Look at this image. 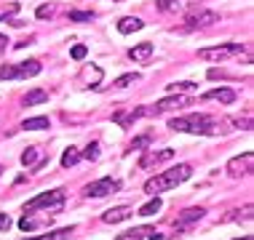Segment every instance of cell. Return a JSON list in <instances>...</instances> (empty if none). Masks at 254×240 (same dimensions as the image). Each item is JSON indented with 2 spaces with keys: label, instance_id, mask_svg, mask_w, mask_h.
Returning <instances> with one entry per match:
<instances>
[{
  "label": "cell",
  "instance_id": "d6986e66",
  "mask_svg": "<svg viewBox=\"0 0 254 240\" xmlns=\"http://www.w3.org/2000/svg\"><path fill=\"white\" fill-rule=\"evenodd\" d=\"M153 232V227H136L131 232H123V235H118L115 240H142V235H150Z\"/></svg>",
  "mask_w": 254,
  "mask_h": 240
},
{
  "label": "cell",
  "instance_id": "2e32d148",
  "mask_svg": "<svg viewBox=\"0 0 254 240\" xmlns=\"http://www.w3.org/2000/svg\"><path fill=\"white\" fill-rule=\"evenodd\" d=\"M22 163H24V166H35V163H38V166H40V163H46V160L40 157V149L38 147H30V149H24Z\"/></svg>",
  "mask_w": 254,
  "mask_h": 240
},
{
  "label": "cell",
  "instance_id": "7402d4cb",
  "mask_svg": "<svg viewBox=\"0 0 254 240\" xmlns=\"http://www.w3.org/2000/svg\"><path fill=\"white\" fill-rule=\"evenodd\" d=\"M161 200H158V197H153V200H150L147 205H142L139 208V216H153V214H158V211H161Z\"/></svg>",
  "mask_w": 254,
  "mask_h": 240
},
{
  "label": "cell",
  "instance_id": "7c38bea8",
  "mask_svg": "<svg viewBox=\"0 0 254 240\" xmlns=\"http://www.w3.org/2000/svg\"><path fill=\"white\" fill-rule=\"evenodd\" d=\"M131 214H134L131 205H118V208L105 211V214H102V222L105 224H118V222H123V219H128Z\"/></svg>",
  "mask_w": 254,
  "mask_h": 240
},
{
  "label": "cell",
  "instance_id": "5bb4252c",
  "mask_svg": "<svg viewBox=\"0 0 254 240\" xmlns=\"http://www.w3.org/2000/svg\"><path fill=\"white\" fill-rule=\"evenodd\" d=\"M142 27H145V22H142V19H136V16H123L121 22H118V32H121V35H128V32H139Z\"/></svg>",
  "mask_w": 254,
  "mask_h": 240
},
{
  "label": "cell",
  "instance_id": "ac0fdd59",
  "mask_svg": "<svg viewBox=\"0 0 254 240\" xmlns=\"http://www.w3.org/2000/svg\"><path fill=\"white\" fill-rule=\"evenodd\" d=\"M80 160V152L75 147H70V149H64V155H62V168H72L75 163Z\"/></svg>",
  "mask_w": 254,
  "mask_h": 240
},
{
  "label": "cell",
  "instance_id": "8fae6325",
  "mask_svg": "<svg viewBox=\"0 0 254 240\" xmlns=\"http://www.w3.org/2000/svg\"><path fill=\"white\" fill-rule=\"evenodd\" d=\"M174 157V149H161V152H145L139 157V168H150V166H155V163H163V160H171Z\"/></svg>",
  "mask_w": 254,
  "mask_h": 240
},
{
  "label": "cell",
  "instance_id": "f546056e",
  "mask_svg": "<svg viewBox=\"0 0 254 240\" xmlns=\"http://www.w3.org/2000/svg\"><path fill=\"white\" fill-rule=\"evenodd\" d=\"M16 11H19V3H11L5 11H0V22H3V19H8V16H13Z\"/></svg>",
  "mask_w": 254,
  "mask_h": 240
},
{
  "label": "cell",
  "instance_id": "e0dca14e",
  "mask_svg": "<svg viewBox=\"0 0 254 240\" xmlns=\"http://www.w3.org/2000/svg\"><path fill=\"white\" fill-rule=\"evenodd\" d=\"M40 128H49V118H30L22 123V131H40Z\"/></svg>",
  "mask_w": 254,
  "mask_h": 240
},
{
  "label": "cell",
  "instance_id": "484cf974",
  "mask_svg": "<svg viewBox=\"0 0 254 240\" xmlns=\"http://www.w3.org/2000/svg\"><path fill=\"white\" fill-rule=\"evenodd\" d=\"M193 88H198L195 83H188V80H182V83H169V91L171 94H182V91H193Z\"/></svg>",
  "mask_w": 254,
  "mask_h": 240
},
{
  "label": "cell",
  "instance_id": "e575fe53",
  "mask_svg": "<svg viewBox=\"0 0 254 240\" xmlns=\"http://www.w3.org/2000/svg\"><path fill=\"white\" fill-rule=\"evenodd\" d=\"M241 240H254V238H252V235H246V238H241Z\"/></svg>",
  "mask_w": 254,
  "mask_h": 240
},
{
  "label": "cell",
  "instance_id": "ba28073f",
  "mask_svg": "<svg viewBox=\"0 0 254 240\" xmlns=\"http://www.w3.org/2000/svg\"><path fill=\"white\" fill-rule=\"evenodd\" d=\"M203 216H206V208H188V211H182V214L177 216L174 227H177V232H180V230H188V227H193V224L201 222Z\"/></svg>",
  "mask_w": 254,
  "mask_h": 240
},
{
  "label": "cell",
  "instance_id": "d590c367",
  "mask_svg": "<svg viewBox=\"0 0 254 240\" xmlns=\"http://www.w3.org/2000/svg\"><path fill=\"white\" fill-rule=\"evenodd\" d=\"M27 240H43V238H27Z\"/></svg>",
  "mask_w": 254,
  "mask_h": 240
},
{
  "label": "cell",
  "instance_id": "7a4b0ae2",
  "mask_svg": "<svg viewBox=\"0 0 254 240\" xmlns=\"http://www.w3.org/2000/svg\"><path fill=\"white\" fill-rule=\"evenodd\" d=\"M190 176H193V166H188V163H180V166L163 171V174H155L153 179L145 182V192L147 195H161V192H166L171 187H177V184L188 182Z\"/></svg>",
  "mask_w": 254,
  "mask_h": 240
},
{
  "label": "cell",
  "instance_id": "4316f807",
  "mask_svg": "<svg viewBox=\"0 0 254 240\" xmlns=\"http://www.w3.org/2000/svg\"><path fill=\"white\" fill-rule=\"evenodd\" d=\"M70 19H72V22H91L94 13H88V11H72Z\"/></svg>",
  "mask_w": 254,
  "mask_h": 240
},
{
  "label": "cell",
  "instance_id": "ffe728a7",
  "mask_svg": "<svg viewBox=\"0 0 254 240\" xmlns=\"http://www.w3.org/2000/svg\"><path fill=\"white\" fill-rule=\"evenodd\" d=\"M139 80V72H128V75H121L118 80H113V88H126V86H134Z\"/></svg>",
  "mask_w": 254,
  "mask_h": 240
},
{
  "label": "cell",
  "instance_id": "52a82bcc",
  "mask_svg": "<svg viewBox=\"0 0 254 240\" xmlns=\"http://www.w3.org/2000/svg\"><path fill=\"white\" fill-rule=\"evenodd\" d=\"M217 22H219V13H214V11H203V8L190 11L188 19H185V24H188V27H209V24H217Z\"/></svg>",
  "mask_w": 254,
  "mask_h": 240
},
{
  "label": "cell",
  "instance_id": "8992f818",
  "mask_svg": "<svg viewBox=\"0 0 254 240\" xmlns=\"http://www.w3.org/2000/svg\"><path fill=\"white\" fill-rule=\"evenodd\" d=\"M252 166H254V155L252 152H244L238 157H233L228 163V174L236 176V179H241V176H249L252 174Z\"/></svg>",
  "mask_w": 254,
  "mask_h": 240
},
{
  "label": "cell",
  "instance_id": "603a6c76",
  "mask_svg": "<svg viewBox=\"0 0 254 240\" xmlns=\"http://www.w3.org/2000/svg\"><path fill=\"white\" fill-rule=\"evenodd\" d=\"M72 232H75V227H62V230H54L49 235H43V240H64V238H70Z\"/></svg>",
  "mask_w": 254,
  "mask_h": 240
},
{
  "label": "cell",
  "instance_id": "4fadbf2b",
  "mask_svg": "<svg viewBox=\"0 0 254 240\" xmlns=\"http://www.w3.org/2000/svg\"><path fill=\"white\" fill-rule=\"evenodd\" d=\"M43 101H49V91L46 88H32V91H27L22 96L24 107H35V104H43Z\"/></svg>",
  "mask_w": 254,
  "mask_h": 240
},
{
  "label": "cell",
  "instance_id": "1f68e13d",
  "mask_svg": "<svg viewBox=\"0 0 254 240\" xmlns=\"http://www.w3.org/2000/svg\"><path fill=\"white\" fill-rule=\"evenodd\" d=\"M11 230V216L0 214V232H8Z\"/></svg>",
  "mask_w": 254,
  "mask_h": 240
},
{
  "label": "cell",
  "instance_id": "5b68a950",
  "mask_svg": "<svg viewBox=\"0 0 254 240\" xmlns=\"http://www.w3.org/2000/svg\"><path fill=\"white\" fill-rule=\"evenodd\" d=\"M244 51L241 43H225V46H211V48H201L198 51V59L206 61H217V59H228V56H238Z\"/></svg>",
  "mask_w": 254,
  "mask_h": 240
},
{
  "label": "cell",
  "instance_id": "83f0119b",
  "mask_svg": "<svg viewBox=\"0 0 254 240\" xmlns=\"http://www.w3.org/2000/svg\"><path fill=\"white\" fill-rule=\"evenodd\" d=\"M86 53H88V48H86V46H72V51H70V56L80 61V59H86Z\"/></svg>",
  "mask_w": 254,
  "mask_h": 240
},
{
  "label": "cell",
  "instance_id": "30bf717a",
  "mask_svg": "<svg viewBox=\"0 0 254 240\" xmlns=\"http://www.w3.org/2000/svg\"><path fill=\"white\" fill-rule=\"evenodd\" d=\"M206 101H219V104H233L238 99V94L233 88H214V91H206L203 94Z\"/></svg>",
  "mask_w": 254,
  "mask_h": 240
},
{
  "label": "cell",
  "instance_id": "3957f363",
  "mask_svg": "<svg viewBox=\"0 0 254 240\" xmlns=\"http://www.w3.org/2000/svg\"><path fill=\"white\" fill-rule=\"evenodd\" d=\"M64 208V190L40 192L38 197L24 203V211H62Z\"/></svg>",
  "mask_w": 254,
  "mask_h": 240
},
{
  "label": "cell",
  "instance_id": "836d02e7",
  "mask_svg": "<svg viewBox=\"0 0 254 240\" xmlns=\"http://www.w3.org/2000/svg\"><path fill=\"white\" fill-rule=\"evenodd\" d=\"M147 240H166V238H163L161 232H155V230H153V232H150V238H147Z\"/></svg>",
  "mask_w": 254,
  "mask_h": 240
},
{
  "label": "cell",
  "instance_id": "cb8c5ba5",
  "mask_svg": "<svg viewBox=\"0 0 254 240\" xmlns=\"http://www.w3.org/2000/svg\"><path fill=\"white\" fill-rule=\"evenodd\" d=\"M150 142H153V136H150V134H142V136H136V139L131 142V152H139V149H145Z\"/></svg>",
  "mask_w": 254,
  "mask_h": 240
},
{
  "label": "cell",
  "instance_id": "44dd1931",
  "mask_svg": "<svg viewBox=\"0 0 254 240\" xmlns=\"http://www.w3.org/2000/svg\"><path fill=\"white\" fill-rule=\"evenodd\" d=\"M155 5H158V8H161L163 13H174V11L182 8L180 0H155Z\"/></svg>",
  "mask_w": 254,
  "mask_h": 240
},
{
  "label": "cell",
  "instance_id": "d4e9b609",
  "mask_svg": "<svg viewBox=\"0 0 254 240\" xmlns=\"http://www.w3.org/2000/svg\"><path fill=\"white\" fill-rule=\"evenodd\" d=\"M80 157H86V160H97V157H99V142H91V144H88L83 152H80Z\"/></svg>",
  "mask_w": 254,
  "mask_h": 240
},
{
  "label": "cell",
  "instance_id": "d6a6232c",
  "mask_svg": "<svg viewBox=\"0 0 254 240\" xmlns=\"http://www.w3.org/2000/svg\"><path fill=\"white\" fill-rule=\"evenodd\" d=\"M5 46H8V38H5L3 32H0V51H5Z\"/></svg>",
  "mask_w": 254,
  "mask_h": 240
},
{
  "label": "cell",
  "instance_id": "74e56055",
  "mask_svg": "<svg viewBox=\"0 0 254 240\" xmlns=\"http://www.w3.org/2000/svg\"><path fill=\"white\" fill-rule=\"evenodd\" d=\"M115 3H121V0H115Z\"/></svg>",
  "mask_w": 254,
  "mask_h": 240
},
{
  "label": "cell",
  "instance_id": "f1b7e54d",
  "mask_svg": "<svg viewBox=\"0 0 254 240\" xmlns=\"http://www.w3.org/2000/svg\"><path fill=\"white\" fill-rule=\"evenodd\" d=\"M54 11H57L54 5H40V8H38V19H51Z\"/></svg>",
  "mask_w": 254,
  "mask_h": 240
},
{
  "label": "cell",
  "instance_id": "9a60e30c",
  "mask_svg": "<svg viewBox=\"0 0 254 240\" xmlns=\"http://www.w3.org/2000/svg\"><path fill=\"white\" fill-rule=\"evenodd\" d=\"M153 43H139V46H134L131 51H128V59L131 61H147L150 56H153Z\"/></svg>",
  "mask_w": 254,
  "mask_h": 240
},
{
  "label": "cell",
  "instance_id": "9c48e42d",
  "mask_svg": "<svg viewBox=\"0 0 254 240\" xmlns=\"http://www.w3.org/2000/svg\"><path fill=\"white\" fill-rule=\"evenodd\" d=\"M190 104V99L188 96H182V94H171L166 96V99H161V101H155V115H161V112H166V109H182V107H188Z\"/></svg>",
  "mask_w": 254,
  "mask_h": 240
},
{
  "label": "cell",
  "instance_id": "8d00e7d4",
  "mask_svg": "<svg viewBox=\"0 0 254 240\" xmlns=\"http://www.w3.org/2000/svg\"><path fill=\"white\" fill-rule=\"evenodd\" d=\"M0 174H3V166H0Z\"/></svg>",
  "mask_w": 254,
  "mask_h": 240
},
{
  "label": "cell",
  "instance_id": "4dcf8cb0",
  "mask_svg": "<svg viewBox=\"0 0 254 240\" xmlns=\"http://www.w3.org/2000/svg\"><path fill=\"white\" fill-rule=\"evenodd\" d=\"M19 227L27 232V230H35V227H38V222H32V219H27V216H24V219H19Z\"/></svg>",
  "mask_w": 254,
  "mask_h": 240
},
{
  "label": "cell",
  "instance_id": "6da1fadb",
  "mask_svg": "<svg viewBox=\"0 0 254 240\" xmlns=\"http://www.w3.org/2000/svg\"><path fill=\"white\" fill-rule=\"evenodd\" d=\"M241 120H233V123H225V120H217V118H209V115H188V118H171L169 120V128L171 131H188V134H228L230 128H238Z\"/></svg>",
  "mask_w": 254,
  "mask_h": 240
},
{
  "label": "cell",
  "instance_id": "277c9868",
  "mask_svg": "<svg viewBox=\"0 0 254 240\" xmlns=\"http://www.w3.org/2000/svg\"><path fill=\"white\" fill-rule=\"evenodd\" d=\"M118 190H121V182H118V179H113V176H102V179L86 184V187H83V195H86V197H94V200H99V197H107V195H113V192H118Z\"/></svg>",
  "mask_w": 254,
  "mask_h": 240
}]
</instances>
